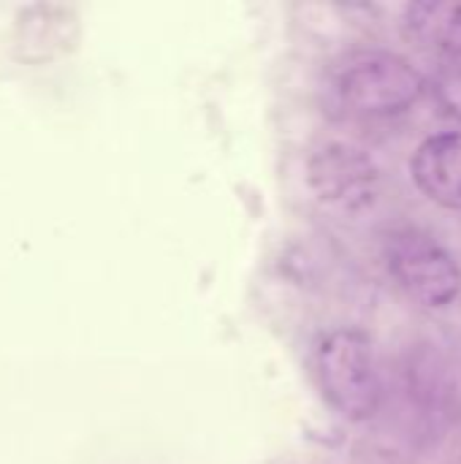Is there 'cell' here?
Returning a JSON list of instances; mask_svg holds the SVG:
<instances>
[{
    "label": "cell",
    "mask_w": 461,
    "mask_h": 464,
    "mask_svg": "<svg viewBox=\"0 0 461 464\" xmlns=\"http://www.w3.org/2000/svg\"><path fill=\"white\" fill-rule=\"evenodd\" d=\"M307 179L318 201L326 207L361 215L380 196V169L370 152L348 141L323 144L307 166Z\"/></svg>",
    "instance_id": "obj_4"
},
{
    "label": "cell",
    "mask_w": 461,
    "mask_h": 464,
    "mask_svg": "<svg viewBox=\"0 0 461 464\" xmlns=\"http://www.w3.org/2000/svg\"><path fill=\"white\" fill-rule=\"evenodd\" d=\"M383 261L391 280L421 307L446 310L461 296V266L454 253L416 226L386 234Z\"/></svg>",
    "instance_id": "obj_3"
},
{
    "label": "cell",
    "mask_w": 461,
    "mask_h": 464,
    "mask_svg": "<svg viewBox=\"0 0 461 464\" xmlns=\"http://www.w3.org/2000/svg\"><path fill=\"white\" fill-rule=\"evenodd\" d=\"M315 381L326 405L351 424H364L380 413L383 378L370 334L334 329L315 348Z\"/></svg>",
    "instance_id": "obj_2"
},
{
    "label": "cell",
    "mask_w": 461,
    "mask_h": 464,
    "mask_svg": "<svg viewBox=\"0 0 461 464\" xmlns=\"http://www.w3.org/2000/svg\"><path fill=\"white\" fill-rule=\"evenodd\" d=\"M272 464H331L323 457H315V454H285V457H277Z\"/></svg>",
    "instance_id": "obj_8"
},
{
    "label": "cell",
    "mask_w": 461,
    "mask_h": 464,
    "mask_svg": "<svg viewBox=\"0 0 461 464\" xmlns=\"http://www.w3.org/2000/svg\"><path fill=\"white\" fill-rule=\"evenodd\" d=\"M410 177L432 204L461 212V130L427 136L413 152Z\"/></svg>",
    "instance_id": "obj_5"
},
{
    "label": "cell",
    "mask_w": 461,
    "mask_h": 464,
    "mask_svg": "<svg viewBox=\"0 0 461 464\" xmlns=\"http://www.w3.org/2000/svg\"><path fill=\"white\" fill-rule=\"evenodd\" d=\"M405 24L416 41L446 57L461 54V3H413L405 11Z\"/></svg>",
    "instance_id": "obj_6"
},
{
    "label": "cell",
    "mask_w": 461,
    "mask_h": 464,
    "mask_svg": "<svg viewBox=\"0 0 461 464\" xmlns=\"http://www.w3.org/2000/svg\"><path fill=\"white\" fill-rule=\"evenodd\" d=\"M329 90L348 114L389 120L410 111L424 98L427 79L402 54L389 49H359L334 65Z\"/></svg>",
    "instance_id": "obj_1"
},
{
    "label": "cell",
    "mask_w": 461,
    "mask_h": 464,
    "mask_svg": "<svg viewBox=\"0 0 461 464\" xmlns=\"http://www.w3.org/2000/svg\"><path fill=\"white\" fill-rule=\"evenodd\" d=\"M432 90H435V98L443 106V111L461 125V54L446 57L440 63Z\"/></svg>",
    "instance_id": "obj_7"
}]
</instances>
